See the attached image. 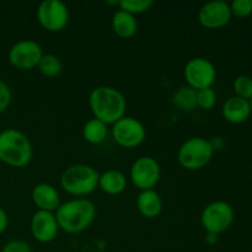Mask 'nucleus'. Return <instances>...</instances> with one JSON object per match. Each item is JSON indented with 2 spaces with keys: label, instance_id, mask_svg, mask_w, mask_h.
<instances>
[{
  "label": "nucleus",
  "instance_id": "21",
  "mask_svg": "<svg viewBox=\"0 0 252 252\" xmlns=\"http://www.w3.org/2000/svg\"><path fill=\"white\" fill-rule=\"evenodd\" d=\"M37 68L42 75L47 78H56L63 70V63L56 54H43Z\"/></svg>",
  "mask_w": 252,
  "mask_h": 252
},
{
  "label": "nucleus",
  "instance_id": "28",
  "mask_svg": "<svg viewBox=\"0 0 252 252\" xmlns=\"http://www.w3.org/2000/svg\"><path fill=\"white\" fill-rule=\"evenodd\" d=\"M7 226H9V217H7L6 212L0 207V235L6 231Z\"/></svg>",
  "mask_w": 252,
  "mask_h": 252
},
{
  "label": "nucleus",
  "instance_id": "4",
  "mask_svg": "<svg viewBox=\"0 0 252 252\" xmlns=\"http://www.w3.org/2000/svg\"><path fill=\"white\" fill-rule=\"evenodd\" d=\"M100 174L88 164H75L66 167L61 176V186L75 198H84L98 189Z\"/></svg>",
  "mask_w": 252,
  "mask_h": 252
},
{
  "label": "nucleus",
  "instance_id": "25",
  "mask_svg": "<svg viewBox=\"0 0 252 252\" xmlns=\"http://www.w3.org/2000/svg\"><path fill=\"white\" fill-rule=\"evenodd\" d=\"M229 5L231 15L236 17H248L252 14V0H234Z\"/></svg>",
  "mask_w": 252,
  "mask_h": 252
},
{
  "label": "nucleus",
  "instance_id": "20",
  "mask_svg": "<svg viewBox=\"0 0 252 252\" xmlns=\"http://www.w3.org/2000/svg\"><path fill=\"white\" fill-rule=\"evenodd\" d=\"M172 103L179 110L191 112L197 108V91L189 86H181L172 95Z\"/></svg>",
  "mask_w": 252,
  "mask_h": 252
},
{
  "label": "nucleus",
  "instance_id": "16",
  "mask_svg": "<svg viewBox=\"0 0 252 252\" xmlns=\"http://www.w3.org/2000/svg\"><path fill=\"white\" fill-rule=\"evenodd\" d=\"M221 113H223V117L228 122L234 123V125L243 123L251 115L250 102L248 100L238 97V96L229 97L224 102L223 108H221Z\"/></svg>",
  "mask_w": 252,
  "mask_h": 252
},
{
  "label": "nucleus",
  "instance_id": "6",
  "mask_svg": "<svg viewBox=\"0 0 252 252\" xmlns=\"http://www.w3.org/2000/svg\"><path fill=\"white\" fill-rule=\"evenodd\" d=\"M111 135L117 145L126 149H134L144 143L147 138L145 126L139 120L125 116L112 125Z\"/></svg>",
  "mask_w": 252,
  "mask_h": 252
},
{
  "label": "nucleus",
  "instance_id": "7",
  "mask_svg": "<svg viewBox=\"0 0 252 252\" xmlns=\"http://www.w3.org/2000/svg\"><path fill=\"white\" fill-rule=\"evenodd\" d=\"M234 221V209L228 202L216 201L204 207L201 214V224L207 233L219 235L231 226Z\"/></svg>",
  "mask_w": 252,
  "mask_h": 252
},
{
  "label": "nucleus",
  "instance_id": "26",
  "mask_svg": "<svg viewBox=\"0 0 252 252\" xmlns=\"http://www.w3.org/2000/svg\"><path fill=\"white\" fill-rule=\"evenodd\" d=\"M12 101V93L10 86L5 81L0 80V113L5 112L10 107Z\"/></svg>",
  "mask_w": 252,
  "mask_h": 252
},
{
  "label": "nucleus",
  "instance_id": "1",
  "mask_svg": "<svg viewBox=\"0 0 252 252\" xmlns=\"http://www.w3.org/2000/svg\"><path fill=\"white\" fill-rule=\"evenodd\" d=\"M89 106L94 118L106 125H113L126 116L127 101L118 89L112 86H97L89 95Z\"/></svg>",
  "mask_w": 252,
  "mask_h": 252
},
{
  "label": "nucleus",
  "instance_id": "22",
  "mask_svg": "<svg viewBox=\"0 0 252 252\" xmlns=\"http://www.w3.org/2000/svg\"><path fill=\"white\" fill-rule=\"evenodd\" d=\"M153 5L154 2L152 0H122L118 4V7L133 16H137V15L147 12Z\"/></svg>",
  "mask_w": 252,
  "mask_h": 252
},
{
  "label": "nucleus",
  "instance_id": "3",
  "mask_svg": "<svg viewBox=\"0 0 252 252\" xmlns=\"http://www.w3.org/2000/svg\"><path fill=\"white\" fill-rule=\"evenodd\" d=\"M32 157L33 148L25 133L15 128L0 132V161L7 166L21 169L31 162Z\"/></svg>",
  "mask_w": 252,
  "mask_h": 252
},
{
  "label": "nucleus",
  "instance_id": "14",
  "mask_svg": "<svg viewBox=\"0 0 252 252\" xmlns=\"http://www.w3.org/2000/svg\"><path fill=\"white\" fill-rule=\"evenodd\" d=\"M32 202L37 207V211H46L54 212L61 206V197H59L58 191L52 185L42 182V184L36 185L32 189Z\"/></svg>",
  "mask_w": 252,
  "mask_h": 252
},
{
  "label": "nucleus",
  "instance_id": "18",
  "mask_svg": "<svg viewBox=\"0 0 252 252\" xmlns=\"http://www.w3.org/2000/svg\"><path fill=\"white\" fill-rule=\"evenodd\" d=\"M111 26L118 37L125 39L133 37L138 31V21L135 16L120 9L113 12Z\"/></svg>",
  "mask_w": 252,
  "mask_h": 252
},
{
  "label": "nucleus",
  "instance_id": "9",
  "mask_svg": "<svg viewBox=\"0 0 252 252\" xmlns=\"http://www.w3.org/2000/svg\"><path fill=\"white\" fill-rule=\"evenodd\" d=\"M37 21L48 32H59L69 22V9L61 0H44L37 7Z\"/></svg>",
  "mask_w": 252,
  "mask_h": 252
},
{
  "label": "nucleus",
  "instance_id": "17",
  "mask_svg": "<svg viewBox=\"0 0 252 252\" xmlns=\"http://www.w3.org/2000/svg\"><path fill=\"white\" fill-rule=\"evenodd\" d=\"M127 177L120 170H107L100 174L98 189L110 196H118L127 189Z\"/></svg>",
  "mask_w": 252,
  "mask_h": 252
},
{
  "label": "nucleus",
  "instance_id": "12",
  "mask_svg": "<svg viewBox=\"0 0 252 252\" xmlns=\"http://www.w3.org/2000/svg\"><path fill=\"white\" fill-rule=\"evenodd\" d=\"M230 5L223 0H214L202 5L198 11V21L203 27L209 30L221 29L231 20Z\"/></svg>",
  "mask_w": 252,
  "mask_h": 252
},
{
  "label": "nucleus",
  "instance_id": "27",
  "mask_svg": "<svg viewBox=\"0 0 252 252\" xmlns=\"http://www.w3.org/2000/svg\"><path fill=\"white\" fill-rule=\"evenodd\" d=\"M1 252H32V250L26 241L11 240L2 248Z\"/></svg>",
  "mask_w": 252,
  "mask_h": 252
},
{
  "label": "nucleus",
  "instance_id": "10",
  "mask_svg": "<svg viewBox=\"0 0 252 252\" xmlns=\"http://www.w3.org/2000/svg\"><path fill=\"white\" fill-rule=\"evenodd\" d=\"M43 57L42 47L33 39H21L12 44L7 53L10 65L17 70H32Z\"/></svg>",
  "mask_w": 252,
  "mask_h": 252
},
{
  "label": "nucleus",
  "instance_id": "29",
  "mask_svg": "<svg viewBox=\"0 0 252 252\" xmlns=\"http://www.w3.org/2000/svg\"><path fill=\"white\" fill-rule=\"evenodd\" d=\"M218 236L217 234H213V233H207L206 234V243L209 244V245H214V244L218 243Z\"/></svg>",
  "mask_w": 252,
  "mask_h": 252
},
{
  "label": "nucleus",
  "instance_id": "19",
  "mask_svg": "<svg viewBox=\"0 0 252 252\" xmlns=\"http://www.w3.org/2000/svg\"><path fill=\"white\" fill-rule=\"evenodd\" d=\"M81 133L86 143L91 145H98L105 142L107 138L108 126L97 118H91L84 125Z\"/></svg>",
  "mask_w": 252,
  "mask_h": 252
},
{
  "label": "nucleus",
  "instance_id": "23",
  "mask_svg": "<svg viewBox=\"0 0 252 252\" xmlns=\"http://www.w3.org/2000/svg\"><path fill=\"white\" fill-rule=\"evenodd\" d=\"M234 91L238 97L250 101L252 98V78L248 75H239L234 80Z\"/></svg>",
  "mask_w": 252,
  "mask_h": 252
},
{
  "label": "nucleus",
  "instance_id": "8",
  "mask_svg": "<svg viewBox=\"0 0 252 252\" xmlns=\"http://www.w3.org/2000/svg\"><path fill=\"white\" fill-rule=\"evenodd\" d=\"M184 76L187 86L198 91L202 89L212 88L217 79V69L209 59L194 57L185 65Z\"/></svg>",
  "mask_w": 252,
  "mask_h": 252
},
{
  "label": "nucleus",
  "instance_id": "30",
  "mask_svg": "<svg viewBox=\"0 0 252 252\" xmlns=\"http://www.w3.org/2000/svg\"><path fill=\"white\" fill-rule=\"evenodd\" d=\"M249 102H250V108H251V113H252V98L250 101H249Z\"/></svg>",
  "mask_w": 252,
  "mask_h": 252
},
{
  "label": "nucleus",
  "instance_id": "5",
  "mask_svg": "<svg viewBox=\"0 0 252 252\" xmlns=\"http://www.w3.org/2000/svg\"><path fill=\"white\" fill-rule=\"evenodd\" d=\"M213 153V143L202 137H193L187 139L180 147L177 160L185 170L197 171L211 162Z\"/></svg>",
  "mask_w": 252,
  "mask_h": 252
},
{
  "label": "nucleus",
  "instance_id": "2",
  "mask_svg": "<svg viewBox=\"0 0 252 252\" xmlns=\"http://www.w3.org/2000/svg\"><path fill=\"white\" fill-rule=\"evenodd\" d=\"M59 230L79 234L86 230L96 218V207L88 198H74L61 203L56 212Z\"/></svg>",
  "mask_w": 252,
  "mask_h": 252
},
{
  "label": "nucleus",
  "instance_id": "11",
  "mask_svg": "<svg viewBox=\"0 0 252 252\" xmlns=\"http://www.w3.org/2000/svg\"><path fill=\"white\" fill-rule=\"evenodd\" d=\"M160 176L161 169L159 162L152 157H139L134 160L129 170L130 181L140 191L154 189L159 184Z\"/></svg>",
  "mask_w": 252,
  "mask_h": 252
},
{
  "label": "nucleus",
  "instance_id": "24",
  "mask_svg": "<svg viewBox=\"0 0 252 252\" xmlns=\"http://www.w3.org/2000/svg\"><path fill=\"white\" fill-rule=\"evenodd\" d=\"M217 94L214 89L207 88L197 91V108L209 111L216 106Z\"/></svg>",
  "mask_w": 252,
  "mask_h": 252
},
{
  "label": "nucleus",
  "instance_id": "13",
  "mask_svg": "<svg viewBox=\"0 0 252 252\" xmlns=\"http://www.w3.org/2000/svg\"><path fill=\"white\" fill-rule=\"evenodd\" d=\"M59 233V226L54 213L46 211H37L31 219V234L34 240L41 244H48L56 240Z\"/></svg>",
  "mask_w": 252,
  "mask_h": 252
},
{
  "label": "nucleus",
  "instance_id": "15",
  "mask_svg": "<svg viewBox=\"0 0 252 252\" xmlns=\"http://www.w3.org/2000/svg\"><path fill=\"white\" fill-rule=\"evenodd\" d=\"M137 209L144 218L154 219L162 212V198L155 189L140 191L137 197Z\"/></svg>",
  "mask_w": 252,
  "mask_h": 252
}]
</instances>
